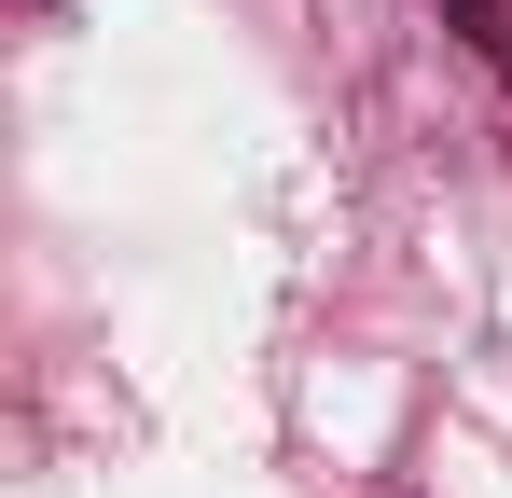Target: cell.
<instances>
[{"instance_id":"cell-1","label":"cell","mask_w":512,"mask_h":498,"mask_svg":"<svg viewBox=\"0 0 512 498\" xmlns=\"http://www.w3.org/2000/svg\"><path fill=\"white\" fill-rule=\"evenodd\" d=\"M457 28H471V42H485V56L512 70V0H457Z\"/></svg>"}]
</instances>
